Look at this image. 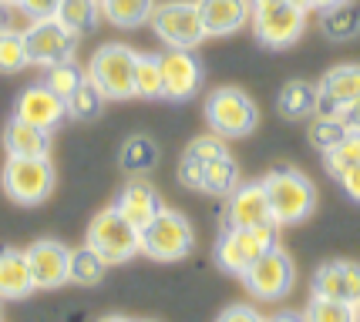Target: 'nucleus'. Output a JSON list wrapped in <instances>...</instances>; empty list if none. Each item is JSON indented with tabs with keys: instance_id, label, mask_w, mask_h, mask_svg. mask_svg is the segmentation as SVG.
<instances>
[{
	"instance_id": "16",
	"label": "nucleus",
	"mask_w": 360,
	"mask_h": 322,
	"mask_svg": "<svg viewBox=\"0 0 360 322\" xmlns=\"http://www.w3.org/2000/svg\"><path fill=\"white\" fill-rule=\"evenodd\" d=\"M226 222L236 225V229H252V225H269L273 222V208H269L263 182L236 185L233 195H226Z\"/></svg>"
},
{
	"instance_id": "10",
	"label": "nucleus",
	"mask_w": 360,
	"mask_h": 322,
	"mask_svg": "<svg viewBox=\"0 0 360 322\" xmlns=\"http://www.w3.org/2000/svg\"><path fill=\"white\" fill-rule=\"evenodd\" d=\"M78 37L81 34L64 27L58 17L31 20L27 31H24L31 64H41V67H51V64H58V61H71L75 58V47H78Z\"/></svg>"
},
{
	"instance_id": "25",
	"label": "nucleus",
	"mask_w": 360,
	"mask_h": 322,
	"mask_svg": "<svg viewBox=\"0 0 360 322\" xmlns=\"http://www.w3.org/2000/svg\"><path fill=\"white\" fill-rule=\"evenodd\" d=\"M155 11V0H101V14L115 27H141Z\"/></svg>"
},
{
	"instance_id": "18",
	"label": "nucleus",
	"mask_w": 360,
	"mask_h": 322,
	"mask_svg": "<svg viewBox=\"0 0 360 322\" xmlns=\"http://www.w3.org/2000/svg\"><path fill=\"white\" fill-rule=\"evenodd\" d=\"M209 37H229L252 20V0H195Z\"/></svg>"
},
{
	"instance_id": "7",
	"label": "nucleus",
	"mask_w": 360,
	"mask_h": 322,
	"mask_svg": "<svg viewBox=\"0 0 360 322\" xmlns=\"http://www.w3.org/2000/svg\"><path fill=\"white\" fill-rule=\"evenodd\" d=\"M195 246V232L186 215L162 208V212L141 229V252L152 262H179Z\"/></svg>"
},
{
	"instance_id": "46",
	"label": "nucleus",
	"mask_w": 360,
	"mask_h": 322,
	"mask_svg": "<svg viewBox=\"0 0 360 322\" xmlns=\"http://www.w3.org/2000/svg\"><path fill=\"white\" fill-rule=\"evenodd\" d=\"M101 322H131V319H125V316H105Z\"/></svg>"
},
{
	"instance_id": "13",
	"label": "nucleus",
	"mask_w": 360,
	"mask_h": 322,
	"mask_svg": "<svg viewBox=\"0 0 360 322\" xmlns=\"http://www.w3.org/2000/svg\"><path fill=\"white\" fill-rule=\"evenodd\" d=\"M14 118L34 124V128L54 131L68 118V105H64V98H58L41 81V84H31V88L20 91V98H17V105H14Z\"/></svg>"
},
{
	"instance_id": "6",
	"label": "nucleus",
	"mask_w": 360,
	"mask_h": 322,
	"mask_svg": "<svg viewBox=\"0 0 360 322\" xmlns=\"http://www.w3.org/2000/svg\"><path fill=\"white\" fill-rule=\"evenodd\" d=\"M135 64H139V51H131L128 44H105L91 58L88 77L108 101H128L135 98Z\"/></svg>"
},
{
	"instance_id": "33",
	"label": "nucleus",
	"mask_w": 360,
	"mask_h": 322,
	"mask_svg": "<svg viewBox=\"0 0 360 322\" xmlns=\"http://www.w3.org/2000/svg\"><path fill=\"white\" fill-rule=\"evenodd\" d=\"M84 77H88V71H81L78 64H75V58H71V61H58V64H51V67H44V84L58 94V98H64V101L78 91V84L84 81Z\"/></svg>"
},
{
	"instance_id": "43",
	"label": "nucleus",
	"mask_w": 360,
	"mask_h": 322,
	"mask_svg": "<svg viewBox=\"0 0 360 322\" xmlns=\"http://www.w3.org/2000/svg\"><path fill=\"white\" fill-rule=\"evenodd\" d=\"M273 4H283V0H252V11H259V7H273Z\"/></svg>"
},
{
	"instance_id": "26",
	"label": "nucleus",
	"mask_w": 360,
	"mask_h": 322,
	"mask_svg": "<svg viewBox=\"0 0 360 322\" xmlns=\"http://www.w3.org/2000/svg\"><path fill=\"white\" fill-rule=\"evenodd\" d=\"M108 272V262L101 259V252H94L91 246H81L71 252V282L78 286H98Z\"/></svg>"
},
{
	"instance_id": "2",
	"label": "nucleus",
	"mask_w": 360,
	"mask_h": 322,
	"mask_svg": "<svg viewBox=\"0 0 360 322\" xmlns=\"http://www.w3.org/2000/svg\"><path fill=\"white\" fill-rule=\"evenodd\" d=\"M88 246L94 252H101V259L108 265H122V262H131L135 255H141V229L131 225L125 215L111 205V208H105V212H98L91 218Z\"/></svg>"
},
{
	"instance_id": "29",
	"label": "nucleus",
	"mask_w": 360,
	"mask_h": 322,
	"mask_svg": "<svg viewBox=\"0 0 360 322\" xmlns=\"http://www.w3.org/2000/svg\"><path fill=\"white\" fill-rule=\"evenodd\" d=\"M105 101H108V98L98 91V84H94L91 77H84V81L78 84V91L71 94L64 105H68V114H71V118H78V121H91V118L101 114Z\"/></svg>"
},
{
	"instance_id": "21",
	"label": "nucleus",
	"mask_w": 360,
	"mask_h": 322,
	"mask_svg": "<svg viewBox=\"0 0 360 322\" xmlns=\"http://www.w3.org/2000/svg\"><path fill=\"white\" fill-rule=\"evenodd\" d=\"M4 148L14 158H47L51 152V131L44 128H34V124L11 118L4 128Z\"/></svg>"
},
{
	"instance_id": "17",
	"label": "nucleus",
	"mask_w": 360,
	"mask_h": 322,
	"mask_svg": "<svg viewBox=\"0 0 360 322\" xmlns=\"http://www.w3.org/2000/svg\"><path fill=\"white\" fill-rule=\"evenodd\" d=\"M360 98V64H340L316 84V114H337L344 105Z\"/></svg>"
},
{
	"instance_id": "34",
	"label": "nucleus",
	"mask_w": 360,
	"mask_h": 322,
	"mask_svg": "<svg viewBox=\"0 0 360 322\" xmlns=\"http://www.w3.org/2000/svg\"><path fill=\"white\" fill-rule=\"evenodd\" d=\"M31 64L24 31H0V74H17Z\"/></svg>"
},
{
	"instance_id": "42",
	"label": "nucleus",
	"mask_w": 360,
	"mask_h": 322,
	"mask_svg": "<svg viewBox=\"0 0 360 322\" xmlns=\"http://www.w3.org/2000/svg\"><path fill=\"white\" fill-rule=\"evenodd\" d=\"M266 322H307L303 316H297V312H280V316H273V319Z\"/></svg>"
},
{
	"instance_id": "3",
	"label": "nucleus",
	"mask_w": 360,
	"mask_h": 322,
	"mask_svg": "<svg viewBox=\"0 0 360 322\" xmlns=\"http://www.w3.org/2000/svg\"><path fill=\"white\" fill-rule=\"evenodd\" d=\"M276 229L280 225H252V229H229L219 235L216 242V265L229 276H243L256 259H263L269 248L276 246Z\"/></svg>"
},
{
	"instance_id": "28",
	"label": "nucleus",
	"mask_w": 360,
	"mask_h": 322,
	"mask_svg": "<svg viewBox=\"0 0 360 322\" xmlns=\"http://www.w3.org/2000/svg\"><path fill=\"white\" fill-rule=\"evenodd\" d=\"M135 98H145V101L165 98L158 54H139V64H135Z\"/></svg>"
},
{
	"instance_id": "20",
	"label": "nucleus",
	"mask_w": 360,
	"mask_h": 322,
	"mask_svg": "<svg viewBox=\"0 0 360 322\" xmlns=\"http://www.w3.org/2000/svg\"><path fill=\"white\" fill-rule=\"evenodd\" d=\"M34 292V276L27 252L0 248V299H27Z\"/></svg>"
},
{
	"instance_id": "38",
	"label": "nucleus",
	"mask_w": 360,
	"mask_h": 322,
	"mask_svg": "<svg viewBox=\"0 0 360 322\" xmlns=\"http://www.w3.org/2000/svg\"><path fill=\"white\" fill-rule=\"evenodd\" d=\"M216 322H266L252 306H229Z\"/></svg>"
},
{
	"instance_id": "39",
	"label": "nucleus",
	"mask_w": 360,
	"mask_h": 322,
	"mask_svg": "<svg viewBox=\"0 0 360 322\" xmlns=\"http://www.w3.org/2000/svg\"><path fill=\"white\" fill-rule=\"evenodd\" d=\"M337 118L347 124V131H350V135H360V98L340 107V111H337Z\"/></svg>"
},
{
	"instance_id": "36",
	"label": "nucleus",
	"mask_w": 360,
	"mask_h": 322,
	"mask_svg": "<svg viewBox=\"0 0 360 322\" xmlns=\"http://www.w3.org/2000/svg\"><path fill=\"white\" fill-rule=\"evenodd\" d=\"M323 161H327V171L333 175V178H340L347 168L360 165V135H347L333 152L323 154Z\"/></svg>"
},
{
	"instance_id": "24",
	"label": "nucleus",
	"mask_w": 360,
	"mask_h": 322,
	"mask_svg": "<svg viewBox=\"0 0 360 322\" xmlns=\"http://www.w3.org/2000/svg\"><path fill=\"white\" fill-rule=\"evenodd\" d=\"M276 107H280L283 118H290V121L314 118L316 114V88L307 84V81H290L280 91V98H276Z\"/></svg>"
},
{
	"instance_id": "15",
	"label": "nucleus",
	"mask_w": 360,
	"mask_h": 322,
	"mask_svg": "<svg viewBox=\"0 0 360 322\" xmlns=\"http://www.w3.org/2000/svg\"><path fill=\"white\" fill-rule=\"evenodd\" d=\"M316 299H333L360 306V265L357 262H323L310 282Z\"/></svg>"
},
{
	"instance_id": "35",
	"label": "nucleus",
	"mask_w": 360,
	"mask_h": 322,
	"mask_svg": "<svg viewBox=\"0 0 360 322\" xmlns=\"http://www.w3.org/2000/svg\"><path fill=\"white\" fill-rule=\"evenodd\" d=\"M307 322H360L357 306H347V302H333V299H310L307 306Z\"/></svg>"
},
{
	"instance_id": "5",
	"label": "nucleus",
	"mask_w": 360,
	"mask_h": 322,
	"mask_svg": "<svg viewBox=\"0 0 360 322\" xmlns=\"http://www.w3.org/2000/svg\"><path fill=\"white\" fill-rule=\"evenodd\" d=\"M152 31L158 34V41H165L175 51H195L205 37V24L199 14L195 0H169V4H155V11L148 17Z\"/></svg>"
},
{
	"instance_id": "30",
	"label": "nucleus",
	"mask_w": 360,
	"mask_h": 322,
	"mask_svg": "<svg viewBox=\"0 0 360 322\" xmlns=\"http://www.w3.org/2000/svg\"><path fill=\"white\" fill-rule=\"evenodd\" d=\"M236 185H239V165L229 154H219L202 175V192L209 195H233Z\"/></svg>"
},
{
	"instance_id": "47",
	"label": "nucleus",
	"mask_w": 360,
	"mask_h": 322,
	"mask_svg": "<svg viewBox=\"0 0 360 322\" xmlns=\"http://www.w3.org/2000/svg\"><path fill=\"white\" fill-rule=\"evenodd\" d=\"M357 316H360V306H357Z\"/></svg>"
},
{
	"instance_id": "44",
	"label": "nucleus",
	"mask_w": 360,
	"mask_h": 322,
	"mask_svg": "<svg viewBox=\"0 0 360 322\" xmlns=\"http://www.w3.org/2000/svg\"><path fill=\"white\" fill-rule=\"evenodd\" d=\"M333 4H344V0H314L316 11H323V7H333Z\"/></svg>"
},
{
	"instance_id": "14",
	"label": "nucleus",
	"mask_w": 360,
	"mask_h": 322,
	"mask_svg": "<svg viewBox=\"0 0 360 322\" xmlns=\"http://www.w3.org/2000/svg\"><path fill=\"white\" fill-rule=\"evenodd\" d=\"M162 61V88L169 101H188L202 84V64L195 61L192 51H175L169 47V54H158Z\"/></svg>"
},
{
	"instance_id": "19",
	"label": "nucleus",
	"mask_w": 360,
	"mask_h": 322,
	"mask_svg": "<svg viewBox=\"0 0 360 322\" xmlns=\"http://www.w3.org/2000/svg\"><path fill=\"white\" fill-rule=\"evenodd\" d=\"M219 154H226V141H222L219 135H212V138H195L186 148L182 161H179V182L186 185V188H192V192H202L205 168H209Z\"/></svg>"
},
{
	"instance_id": "37",
	"label": "nucleus",
	"mask_w": 360,
	"mask_h": 322,
	"mask_svg": "<svg viewBox=\"0 0 360 322\" xmlns=\"http://www.w3.org/2000/svg\"><path fill=\"white\" fill-rule=\"evenodd\" d=\"M17 7L31 17V20H44V17H54V14H58L61 0H17Z\"/></svg>"
},
{
	"instance_id": "23",
	"label": "nucleus",
	"mask_w": 360,
	"mask_h": 322,
	"mask_svg": "<svg viewBox=\"0 0 360 322\" xmlns=\"http://www.w3.org/2000/svg\"><path fill=\"white\" fill-rule=\"evenodd\" d=\"M320 31L327 34L330 41H350L360 34V7L354 0L333 4L320 11Z\"/></svg>"
},
{
	"instance_id": "45",
	"label": "nucleus",
	"mask_w": 360,
	"mask_h": 322,
	"mask_svg": "<svg viewBox=\"0 0 360 322\" xmlns=\"http://www.w3.org/2000/svg\"><path fill=\"white\" fill-rule=\"evenodd\" d=\"M290 4H297V7H303V11H314V0H290Z\"/></svg>"
},
{
	"instance_id": "22",
	"label": "nucleus",
	"mask_w": 360,
	"mask_h": 322,
	"mask_svg": "<svg viewBox=\"0 0 360 322\" xmlns=\"http://www.w3.org/2000/svg\"><path fill=\"white\" fill-rule=\"evenodd\" d=\"M115 208L125 215L131 225L145 229V225H148V222H152V218H155V215L162 212V201H158V192L152 188V185L135 182V185H128L125 192L118 195Z\"/></svg>"
},
{
	"instance_id": "9",
	"label": "nucleus",
	"mask_w": 360,
	"mask_h": 322,
	"mask_svg": "<svg viewBox=\"0 0 360 322\" xmlns=\"http://www.w3.org/2000/svg\"><path fill=\"white\" fill-rule=\"evenodd\" d=\"M239 279H243V286L250 289L252 299H266V302H273V299L290 295L293 282H297V265H293V259H290L280 246H273L263 259L252 262Z\"/></svg>"
},
{
	"instance_id": "31",
	"label": "nucleus",
	"mask_w": 360,
	"mask_h": 322,
	"mask_svg": "<svg viewBox=\"0 0 360 322\" xmlns=\"http://www.w3.org/2000/svg\"><path fill=\"white\" fill-rule=\"evenodd\" d=\"M347 135H350V131H347V124L340 121L337 114H314V118H310V145H314L320 154L333 152Z\"/></svg>"
},
{
	"instance_id": "4",
	"label": "nucleus",
	"mask_w": 360,
	"mask_h": 322,
	"mask_svg": "<svg viewBox=\"0 0 360 322\" xmlns=\"http://www.w3.org/2000/svg\"><path fill=\"white\" fill-rule=\"evenodd\" d=\"M205 121L219 138H246L259 124V111L246 91L239 88H216L205 98Z\"/></svg>"
},
{
	"instance_id": "12",
	"label": "nucleus",
	"mask_w": 360,
	"mask_h": 322,
	"mask_svg": "<svg viewBox=\"0 0 360 322\" xmlns=\"http://www.w3.org/2000/svg\"><path fill=\"white\" fill-rule=\"evenodd\" d=\"M27 262H31L34 289H61L64 282H71V248L54 242V239H41L27 248Z\"/></svg>"
},
{
	"instance_id": "11",
	"label": "nucleus",
	"mask_w": 360,
	"mask_h": 322,
	"mask_svg": "<svg viewBox=\"0 0 360 322\" xmlns=\"http://www.w3.org/2000/svg\"><path fill=\"white\" fill-rule=\"evenodd\" d=\"M303 27H307V11L283 0V4H273V7H259L252 11V31L259 37V44L266 47H290L303 37Z\"/></svg>"
},
{
	"instance_id": "8",
	"label": "nucleus",
	"mask_w": 360,
	"mask_h": 322,
	"mask_svg": "<svg viewBox=\"0 0 360 322\" xmlns=\"http://www.w3.org/2000/svg\"><path fill=\"white\" fill-rule=\"evenodd\" d=\"M4 192L17 205H41L54 192V165L47 158H7L4 165Z\"/></svg>"
},
{
	"instance_id": "1",
	"label": "nucleus",
	"mask_w": 360,
	"mask_h": 322,
	"mask_svg": "<svg viewBox=\"0 0 360 322\" xmlns=\"http://www.w3.org/2000/svg\"><path fill=\"white\" fill-rule=\"evenodd\" d=\"M269 208H273V222L276 225H297L303 218H310L316 208V188L314 182L297 168H276L263 178Z\"/></svg>"
},
{
	"instance_id": "40",
	"label": "nucleus",
	"mask_w": 360,
	"mask_h": 322,
	"mask_svg": "<svg viewBox=\"0 0 360 322\" xmlns=\"http://www.w3.org/2000/svg\"><path fill=\"white\" fill-rule=\"evenodd\" d=\"M337 182H340V188H344V192L350 195V199L360 201V165H354V168H347L344 175L337 178Z\"/></svg>"
},
{
	"instance_id": "32",
	"label": "nucleus",
	"mask_w": 360,
	"mask_h": 322,
	"mask_svg": "<svg viewBox=\"0 0 360 322\" xmlns=\"http://www.w3.org/2000/svg\"><path fill=\"white\" fill-rule=\"evenodd\" d=\"M122 165H125V171H131V175L152 171L158 165V145L152 138H141V135L128 138L125 148H122Z\"/></svg>"
},
{
	"instance_id": "27",
	"label": "nucleus",
	"mask_w": 360,
	"mask_h": 322,
	"mask_svg": "<svg viewBox=\"0 0 360 322\" xmlns=\"http://www.w3.org/2000/svg\"><path fill=\"white\" fill-rule=\"evenodd\" d=\"M98 14H101V0H61L54 17L75 34H84L98 24Z\"/></svg>"
},
{
	"instance_id": "41",
	"label": "nucleus",
	"mask_w": 360,
	"mask_h": 322,
	"mask_svg": "<svg viewBox=\"0 0 360 322\" xmlns=\"http://www.w3.org/2000/svg\"><path fill=\"white\" fill-rule=\"evenodd\" d=\"M20 11L14 0H0V31H14V14Z\"/></svg>"
}]
</instances>
